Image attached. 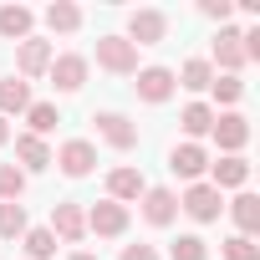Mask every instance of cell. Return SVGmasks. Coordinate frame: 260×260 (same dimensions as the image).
<instances>
[{
    "label": "cell",
    "instance_id": "obj_14",
    "mask_svg": "<svg viewBox=\"0 0 260 260\" xmlns=\"http://www.w3.org/2000/svg\"><path fill=\"white\" fill-rule=\"evenodd\" d=\"M209 138L219 143V153H245V143H250V117H245V112H214Z\"/></svg>",
    "mask_w": 260,
    "mask_h": 260
},
{
    "label": "cell",
    "instance_id": "obj_10",
    "mask_svg": "<svg viewBox=\"0 0 260 260\" xmlns=\"http://www.w3.org/2000/svg\"><path fill=\"white\" fill-rule=\"evenodd\" d=\"M209 67H214V72H224V77H240V72L250 67V61H245V41H240V31H235V26H219Z\"/></svg>",
    "mask_w": 260,
    "mask_h": 260
},
{
    "label": "cell",
    "instance_id": "obj_21",
    "mask_svg": "<svg viewBox=\"0 0 260 260\" xmlns=\"http://www.w3.org/2000/svg\"><path fill=\"white\" fill-rule=\"evenodd\" d=\"M41 21H46L51 36H72V31H82V6H72V0H51V6L41 11Z\"/></svg>",
    "mask_w": 260,
    "mask_h": 260
},
{
    "label": "cell",
    "instance_id": "obj_19",
    "mask_svg": "<svg viewBox=\"0 0 260 260\" xmlns=\"http://www.w3.org/2000/svg\"><path fill=\"white\" fill-rule=\"evenodd\" d=\"M36 31V11L31 6H0V41H31Z\"/></svg>",
    "mask_w": 260,
    "mask_h": 260
},
{
    "label": "cell",
    "instance_id": "obj_29",
    "mask_svg": "<svg viewBox=\"0 0 260 260\" xmlns=\"http://www.w3.org/2000/svg\"><path fill=\"white\" fill-rule=\"evenodd\" d=\"M169 260H209V245H204L199 235H179V240L169 245Z\"/></svg>",
    "mask_w": 260,
    "mask_h": 260
},
{
    "label": "cell",
    "instance_id": "obj_22",
    "mask_svg": "<svg viewBox=\"0 0 260 260\" xmlns=\"http://www.w3.org/2000/svg\"><path fill=\"white\" fill-rule=\"evenodd\" d=\"M179 127H184V143L209 138V127H214V107H209V102H189V107L179 112Z\"/></svg>",
    "mask_w": 260,
    "mask_h": 260
},
{
    "label": "cell",
    "instance_id": "obj_27",
    "mask_svg": "<svg viewBox=\"0 0 260 260\" xmlns=\"http://www.w3.org/2000/svg\"><path fill=\"white\" fill-rule=\"evenodd\" d=\"M26 230H31L26 204H0V240H21Z\"/></svg>",
    "mask_w": 260,
    "mask_h": 260
},
{
    "label": "cell",
    "instance_id": "obj_18",
    "mask_svg": "<svg viewBox=\"0 0 260 260\" xmlns=\"http://www.w3.org/2000/svg\"><path fill=\"white\" fill-rule=\"evenodd\" d=\"M31 102H36V97H31V82H21L16 72L0 77V117H6V122H11V117H26Z\"/></svg>",
    "mask_w": 260,
    "mask_h": 260
},
{
    "label": "cell",
    "instance_id": "obj_23",
    "mask_svg": "<svg viewBox=\"0 0 260 260\" xmlns=\"http://www.w3.org/2000/svg\"><path fill=\"white\" fill-rule=\"evenodd\" d=\"M174 82H179L184 92H209V82H214V67H209V56H189V61L174 72Z\"/></svg>",
    "mask_w": 260,
    "mask_h": 260
},
{
    "label": "cell",
    "instance_id": "obj_4",
    "mask_svg": "<svg viewBox=\"0 0 260 260\" xmlns=\"http://www.w3.org/2000/svg\"><path fill=\"white\" fill-rule=\"evenodd\" d=\"M179 209H184L194 224H214V219L224 214V194H219V189H209V184L199 179V184H189V189L179 194Z\"/></svg>",
    "mask_w": 260,
    "mask_h": 260
},
{
    "label": "cell",
    "instance_id": "obj_5",
    "mask_svg": "<svg viewBox=\"0 0 260 260\" xmlns=\"http://www.w3.org/2000/svg\"><path fill=\"white\" fill-rule=\"evenodd\" d=\"M97 138L112 148V153H133L138 148V122L127 117V112H97Z\"/></svg>",
    "mask_w": 260,
    "mask_h": 260
},
{
    "label": "cell",
    "instance_id": "obj_26",
    "mask_svg": "<svg viewBox=\"0 0 260 260\" xmlns=\"http://www.w3.org/2000/svg\"><path fill=\"white\" fill-rule=\"evenodd\" d=\"M209 92H214V102H219L224 112H235V102L245 97V82H240V77H224V72H214V82H209Z\"/></svg>",
    "mask_w": 260,
    "mask_h": 260
},
{
    "label": "cell",
    "instance_id": "obj_6",
    "mask_svg": "<svg viewBox=\"0 0 260 260\" xmlns=\"http://www.w3.org/2000/svg\"><path fill=\"white\" fill-rule=\"evenodd\" d=\"M133 77H138V82H133V92H138V102H148V107H164V102L179 92L174 67H138Z\"/></svg>",
    "mask_w": 260,
    "mask_h": 260
},
{
    "label": "cell",
    "instance_id": "obj_3",
    "mask_svg": "<svg viewBox=\"0 0 260 260\" xmlns=\"http://www.w3.org/2000/svg\"><path fill=\"white\" fill-rule=\"evenodd\" d=\"M204 184L209 189H219V194H240L245 184H250V158L245 153H219V158H209V174H204Z\"/></svg>",
    "mask_w": 260,
    "mask_h": 260
},
{
    "label": "cell",
    "instance_id": "obj_31",
    "mask_svg": "<svg viewBox=\"0 0 260 260\" xmlns=\"http://www.w3.org/2000/svg\"><path fill=\"white\" fill-rule=\"evenodd\" d=\"M199 11H204L214 26H230V16H235V0H199Z\"/></svg>",
    "mask_w": 260,
    "mask_h": 260
},
{
    "label": "cell",
    "instance_id": "obj_34",
    "mask_svg": "<svg viewBox=\"0 0 260 260\" xmlns=\"http://www.w3.org/2000/svg\"><path fill=\"white\" fill-rule=\"evenodd\" d=\"M67 260H97V255H92V250H72Z\"/></svg>",
    "mask_w": 260,
    "mask_h": 260
},
{
    "label": "cell",
    "instance_id": "obj_32",
    "mask_svg": "<svg viewBox=\"0 0 260 260\" xmlns=\"http://www.w3.org/2000/svg\"><path fill=\"white\" fill-rule=\"evenodd\" d=\"M117 260H164V255H158V245H143V240H138V245H122Z\"/></svg>",
    "mask_w": 260,
    "mask_h": 260
},
{
    "label": "cell",
    "instance_id": "obj_8",
    "mask_svg": "<svg viewBox=\"0 0 260 260\" xmlns=\"http://www.w3.org/2000/svg\"><path fill=\"white\" fill-rule=\"evenodd\" d=\"M87 72H92V61H87L82 51H61V56H51V67H46V77H51L56 92H82V87H87Z\"/></svg>",
    "mask_w": 260,
    "mask_h": 260
},
{
    "label": "cell",
    "instance_id": "obj_12",
    "mask_svg": "<svg viewBox=\"0 0 260 260\" xmlns=\"http://www.w3.org/2000/svg\"><path fill=\"white\" fill-rule=\"evenodd\" d=\"M138 209H143V219H148L153 230H169V224L179 219V194L164 189V184H148L143 199H138Z\"/></svg>",
    "mask_w": 260,
    "mask_h": 260
},
{
    "label": "cell",
    "instance_id": "obj_25",
    "mask_svg": "<svg viewBox=\"0 0 260 260\" xmlns=\"http://www.w3.org/2000/svg\"><path fill=\"white\" fill-rule=\"evenodd\" d=\"M21 245H26V260H51V255H56V235H51L46 224L26 230V235H21Z\"/></svg>",
    "mask_w": 260,
    "mask_h": 260
},
{
    "label": "cell",
    "instance_id": "obj_30",
    "mask_svg": "<svg viewBox=\"0 0 260 260\" xmlns=\"http://www.w3.org/2000/svg\"><path fill=\"white\" fill-rule=\"evenodd\" d=\"M219 255H224V260H260V245H255L250 235H230V240L219 245Z\"/></svg>",
    "mask_w": 260,
    "mask_h": 260
},
{
    "label": "cell",
    "instance_id": "obj_33",
    "mask_svg": "<svg viewBox=\"0 0 260 260\" xmlns=\"http://www.w3.org/2000/svg\"><path fill=\"white\" fill-rule=\"evenodd\" d=\"M6 143H11V122L0 117V148H6Z\"/></svg>",
    "mask_w": 260,
    "mask_h": 260
},
{
    "label": "cell",
    "instance_id": "obj_11",
    "mask_svg": "<svg viewBox=\"0 0 260 260\" xmlns=\"http://www.w3.org/2000/svg\"><path fill=\"white\" fill-rule=\"evenodd\" d=\"M169 169H174V179L199 184V179L209 174V148H204V143H174V148H169Z\"/></svg>",
    "mask_w": 260,
    "mask_h": 260
},
{
    "label": "cell",
    "instance_id": "obj_2",
    "mask_svg": "<svg viewBox=\"0 0 260 260\" xmlns=\"http://www.w3.org/2000/svg\"><path fill=\"white\" fill-rule=\"evenodd\" d=\"M127 224H133V214H127V204H112V199H97L87 209V235L97 240H122Z\"/></svg>",
    "mask_w": 260,
    "mask_h": 260
},
{
    "label": "cell",
    "instance_id": "obj_7",
    "mask_svg": "<svg viewBox=\"0 0 260 260\" xmlns=\"http://www.w3.org/2000/svg\"><path fill=\"white\" fill-rule=\"evenodd\" d=\"M51 164H56L67 179H87V174L97 169V143H92V138H67V143L51 153Z\"/></svg>",
    "mask_w": 260,
    "mask_h": 260
},
{
    "label": "cell",
    "instance_id": "obj_20",
    "mask_svg": "<svg viewBox=\"0 0 260 260\" xmlns=\"http://www.w3.org/2000/svg\"><path fill=\"white\" fill-rule=\"evenodd\" d=\"M224 209H230V219H235V235H250V240H255V230H260V199H255L250 189H240Z\"/></svg>",
    "mask_w": 260,
    "mask_h": 260
},
{
    "label": "cell",
    "instance_id": "obj_28",
    "mask_svg": "<svg viewBox=\"0 0 260 260\" xmlns=\"http://www.w3.org/2000/svg\"><path fill=\"white\" fill-rule=\"evenodd\" d=\"M21 194H26V174L16 164H0V204H21Z\"/></svg>",
    "mask_w": 260,
    "mask_h": 260
},
{
    "label": "cell",
    "instance_id": "obj_1",
    "mask_svg": "<svg viewBox=\"0 0 260 260\" xmlns=\"http://www.w3.org/2000/svg\"><path fill=\"white\" fill-rule=\"evenodd\" d=\"M164 36H169V16H164V11H153V6L127 11V31H122L127 46H158Z\"/></svg>",
    "mask_w": 260,
    "mask_h": 260
},
{
    "label": "cell",
    "instance_id": "obj_9",
    "mask_svg": "<svg viewBox=\"0 0 260 260\" xmlns=\"http://www.w3.org/2000/svg\"><path fill=\"white\" fill-rule=\"evenodd\" d=\"M97 67L112 77H133L138 72V46H127L122 36H97Z\"/></svg>",
    "mask_w": 260,
    "mask_h": 260
},
{
    "label": "cell",
    "instance_id": "obj_15",
    "mask_svg": "<svg viewBox=\"0 0 260 260\" xmlns=\"http://www.w3.org/2000/svg\"><path fill=\"white\" fill-rule=\"evenodd\" d=\"M51 41L46 36H31V41H21L16 46V77L21 82H36V77H46V67H51Z\"/></svg>",
    "mask_w": 260,
    "mask_h": 260
},
{
    "label": "cell",
    "instance_id": "obj_17",
    "mask_svg": "<svg viewBox=\"0 0 260 260\" xmlns=\"http://www.w3.org/2000/svg\"><path fill=\"white\" fill-rule=\"evenodd\" d=\"M16 169L31 179L41 169H51V143L46 138H31V133H16Z\"/></svg>",
    "mask_w": 260,
    "mask_h": 260
},
{
    "label": "cell",
    "instance_id": "obj_13",
    "mask_svg": "<svg viewBox=\"0 0 260 260\" xmlns=\"http://www.w3.org/2000/svg\"><path fill=\"white\" fill-rule=\"evenodd\" d=\"M61 245H82L87 240V209L82 204H72V199H61V204H51V224H46Z\"/></svg>",
    "mask_w": 260,
    "mask_h": 260
},
{
    "label": "cell",
    "instance_id": "obj_16",
    "mask_svg": "<svg viewBox=\"0 0 260 260\" xmlns=\"http://www.w3.org/2000/svg\"><path fill=\"white\" fill-rule=\"evenodd\" d=\"M143 189H148V179H143L133 164H117V169L107 174V199H112V204H138Z\"/></svg>",
    "mask_w": 260,
    "mask_h": 260
},
{
    "label": "cell",
    "instance_id": "obj_24",
    "mask_svg": "<svg viewBox=\"0 0 260 260\" xmlns=\"http://www.w3.org/2000/svg\"><path fill=\"white\" fill-rule=\"evenodd\" d=\"M56 122H61L56 102H31V107H26V133H31V138H46V133H56Z\"/></svg>",
    "mask_w": 260,
    "mask_h": 260
}]
</instances>
